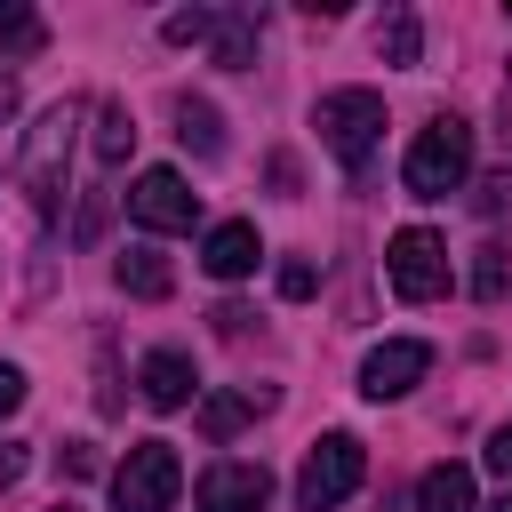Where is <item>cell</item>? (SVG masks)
Returning <instances> with one entry per match:
<instances>
[{"instance_id":"obj_1","label":"cell","mask_w":512,"mask_h":512,"mask_svg":"<svg viewBox=\"0 0 512 512\" xmlns=\"http://www.w3.org/2000/svg\"><path fill=\"white\" fill-rule=\"evenodd\" d=\"M464 176H472V128H464L456 112H432V120L416 128L408 160H400V184H408L416 200H448Z\"/></svg>"},{"instance_id":"obj_2","label":"cell","mask_w":512,"mask_h":512,"mask_svg":"<svg viewBox=\"0 0 512 512\" xmlns=\"http://www.w3.org/2000/svg\"><path fill=\"white\" fill-rule=\"evenodd\" d=\"M312 128H320V144L360 176L368 152L384 144V96H376V88H328V96L312 104Z\"/></svg>"},{"instance_id":"obj_3","label":"cell","mask_w":512,"mask_h":512,"mask_svg":"<svg viewBox=\"0 0 512 512\" xmlns=\"http://www.w3.org/2000/svg\"><path fill=\"white\" fill-rule=\"evenodd\" d=\"M176 488H184L176 440H136L112 464V512H176Z\"/></svg>"},{"instance_id":"obj_4","label":"cell","mask_w":512,"mask_h":512,"mask_svg":"<svg viewBox=\"0 0 512 512\" xmlns=\"http://www.w3.org/2000/svg\"><path fill=\"white\" fill-rule=\"evenodd\" d=\"M72 104H48L40 112V128L24 136V168H16V184H24V200H32V216H56V200H64V160H72Z\"/></svg>"},{"instance_id":"obj_5","label":"cell","mask_w":512,"mask_h":512,"mask_svg":"<svg viewBox=\"0 0 512 512\" xmlns=\"http://www.w3.org/2000/svg\"><path fill=\"white\" fill-rule=\"evenodd\" d=\"M360 472H368V448L352 432H320L312 456H304V472H296V512H336L360 488Z\"/></svg>"},{"instance_id":"obj_6","label":"cell","mask_w":512,"mask_h":512,"mask_svg":"<svg viewBox=\"0 0 512 512\" xmlns=\"http://www.w3.org/2000/svg\"><path fill=\"white\" fill-rule=\"evenodd\" d=\"M384 272H392V296L400 304H432L448 288V240L424 232V224H400L392 248H384Z\"/></svg>"},{"instance_id":"obj_7","label":"cell","mask_w":512,"mask_h":512,"mask_svg":"<svg viewBox=\"0 0 512 512\" xmlns=\"http://www.w3.org/2000/svg\"><path fill=\"white\" fill-rule=\"evenodd\" d=\"M128 216H136L144 232H192L200 192H192L176 168H144V176H136V192H128Z\"/></svg>"},{"instance_id":"obj_8","label":"cell","mask_w":512,"mask_h":512,"mask_svg":"<svg viewBox=\"0 0 512 512\" xmlns=\"http://www.w3.org/2000/svg\"><path fill=\"white\" fill-rule=\"evenodd\" d=\"M424 376H432V344H416V336H392V344H376L360 360V392L368 400H408Z\"/></svg>"},{"instance_id":"obj_9","label":"cell","mask_w":512,"mask_h":512,"mask_svg":"<svg viewBox=\"0 0 512 512\" xmlns=\"http://www.w3.org/2000/svg\"><path fill=\"white\" fill-rule=\"evenodd\" d=\"M264 504H272L264 464H208L200 472V512H264Z\"/></svg>"},{"instance_id":"obj_10","label":"cell","mask_w":512,"mask_h":512,"mask_svg":"<svg viewBox=\"0 0 512 512\" xmlns=\"http://www.w3.org/2000/svg\"><path fill=\"white\" fill-rule=\"evenodd\" d=\"M256 256H264V240H256V224H240V216H232V224H216V232L200 240V264H208L216 280H248V272H256Z\"/></svg>"},{"instance_id":"obj_11","label":"cell","mask_w":512,"mask_h":512,"mask_svg":"<svg viewBox=\"0 0 512 512\" xmlns=\"http://www.w3.org/2000/svg\"><path fill=\"white\" fill-rule=\"evenodd\" d=\"M136 392H144L152 408H184V400L200 392V376H192V360H184V352H144V368H136Z\"/></svg>"},{"instance_id":"obj_12","label":"cell","mask_w":512,"mask_h":512,"mask_svg":"<svg viewBox=\"0 0 512 512\" xmlns=\"http://www.w3.org/2000/svg\"><path fill=\"white\" fill-rule=\"evenodd\" d=\"M208 64H224V72H248V64H256V8L216 16V32H208Z\"/></svg>"},{"instance_id":"obj_13","label":"cell","mask_w":512,"mask_h":512,"mask_svg":"<svg viewBox=\"0 0 512 512\" xmlns=\"http://www.w3.org/2000/svg\"><path fill=\"white\" fill-rule=\"evenodd\" d=\"M176 136H184V152H192V160H216V152H224V120H216V104L176 96Z\"/></svg>"},{"instance_id":"obj_14","label":"cell","mask_w":512,"mask_h":512,"mask_svg":"<svg viewBox=\"0 0 512 512\" xmlns=\"http://www.w3.org/2000/svg\"><path fill=\"white\" fill-rule=\"evenodd\" d=\"M256 408H272V392H208V400H200V432H208V440H232Z\"/></svg>"},{"instance_id":"obj_15","label":"cell","mask_w":512,"mask_h":512,"mask_svg":"<svg viewBox=\"0 0 512 512\" xmlns=\"http://www.w3.org/2000/svg\"><path fill=\"white\" fill-rule=\"evenodd\" d=\"M416 512H472V472L464 464H432L416 480Z\"/></svg>"},{"instance_id":"obj_16","label":"cell","mask_w":512,"mask_h":512,"mask_svg":"<svg viewBox=\"0 0 512 512\" xmlns=\"http://www.w3.org/2000/svg\"><path fill=\"white\" fill-rule=\"evenodd\" d=\"M120 288H128V296H144V304H160V296L176 288V272H168V256H160V248H128V256H120Z\"/></svg>"},{"instance_id":"obj_17","label":"cell","mask_w":512,"mask_h":512,"mask_svg":"<svg viewBox=\"0 0 512 512\" xmlns=\"http://www.w3.org/2000/svg\"><path fill=\"white\" fill-rule=\"evenodd\" d=\"M128 152H136V120H128V104L104 96V104H96V168H120Z\"/></svg>"},{"instance_id":"obj_18","label":"cell","mask_w":512,"mask_h":512,"mask_svg":"<svg viewBox=\"0 0 512 512\" xmlns=\"http://www.w3.org/2000/svg\"><path fill=\"white\" fill-rule=\"evenodd\" d=\"M48 48V24H40V8H24V0H0V56H40Z\"/></svg>"},{"instance_id":"obj_19","label":"cell","mask_w":512,"mask_h":512,"mask_svg":"<svg viewBox=\"0 0 512 512\" xmlns=\"http://www.w3.org/2000/svg\"><path fill=\"white\" fill-rule=\"evenodd\" d=\"M376 56H384V64H416V56H424V24H416V8H392V16L376 24Z\"/></svg>"},{"instance_id":"obj_20","label":"cell","mask_w":512,"mask_h":512,"mask_svg":"<svg viewBox=\"0 0 512 512\" xmlns=\"http://www.w3.org/2000/svg\"><path fill=\"white\" fill-rule=\"evenodd\" d=\"M504 280H512V272H504V248H480V264H472V296H480V304H496V296H504Z\"/></svg>"},{"instance_id":"obj_21","label":"cell","mask_w":512,"mask_h":512,"mask_svg":"<svg viewBox=\"0 0 512 512\" xmlns=\"http://www.w3.org/2000/svg\"><path fill=\"white\" fill-rule=\"evenodd\" d=\"M160 32H168L176 48H184V40H208V32H216V8H176V16L160 24Z\"/></svg>"},{"instance_id":"obj_22","label":"cell","mask_w":512,"mask_h":512,"mask_svg":"<svg viewBox=\"0 0 512 512\" xmlns=\"http://www.w3.org/2000/svg\"><path fill=\"white\" fill-rule=\"evenodd\" d=\"M56 464H64L72 480H88V472H96V448H88V440H64V448H56Z\"/></svg>"},{"instance_id":"obj_23","label":"cell","mask_w":512,"mask_h":512,"mask_svg":"<svg viewBox=\"0 0 512 512\" xmlns=\"http://www.w3.org/2000/svg\"><path fill=\"white\" fill-rule=\"evenodd\" d=\"M16 408H24V368L0 360V416H16Z\"/></svg>"},{"instance_id":"obj_24","label":"cell","mask_w":512,"mask_h":512,"mask_svg":"<svg viewBox=\"0 0 512 512\" xmlns=\"http://www.w3.org/2000/svg\"><path fill=\"white\" fill-rule=\"evenodd\" d=\"M280 296L304 304V296H312V264H280Z\"/></svg>"},{"instance_id":"obj_25","label":"cell","mask_w":512,"mask_h":512,"mask_svg":"<svg viewBox=\"0 0 512 512\" xmlns=\"http://www.w3.org/2000/svg\"><path fill=\"white\" fill-rule=\"evenodd\" d=\"M488 464H496V472H504V480H512V416H504V424H496V432H488Z\"/></svg>"},{"instance_id":"obj_26","label":"cell","mask_w":512,"mask_h":512,"mask_svg":"<svg viewBox=\"0 0 512 512\" xmlns=\"http://www.w3.org/2000/svg\"><path fill=\"white\" fill-rule=\"evenodd\" d=\"M24 480V440H0V488Z\"/></svg>"},{"instance_id":"obj_27","label":"cell","mask_w":512,"mask_h":512,"mask_svg":"<svg viewBox=\"0 0 512 512\" xmlns=\"http://www.w3.org/2000/svg\"><path fill=\"white\" fill-rule=\"evenodd\" d=\"M104 208H112V200H104V192H88V208H80V240H96V232H104Z\"/></svg>"},{"instance_id":"obj_28","label":"cell","mask_w":512,"mask_h":512,"mask_svg":"<svg viewBox=\"0 0 512 512\" xmlns=\"http://www.w3.org/2000/svg\"><path fill=\"white\" fill-rule=\"evenodd\" d=\"M0 120H16V80L0 72Z\"/></svg>"},{"instance_id":"obj_29","label":"cell","mask_w":512,"mask_h":512,"mask_svg":"<svg viewBox=\"0 0 512 512\" xmlns=\"http://www.w3.org/2000/svg\"><path fill=\"white\" fill-rule=\"evenodd\" d=\"M496 512H512V488H504V496H496Z\"/></svg>"},{"instance_id":"obj_30","label":"cell","mask_w":512,"mask_h":512,"mask_svg":"<svg viewBox=\"0 0 512 512\" xmlns=\"http://www.w3.org/2000/svg\"><path fill=\"white\" fill-rule=\"evenodd\" d=\"M56 512H72V504H56Z\"/></svg>"}]
</instances>
